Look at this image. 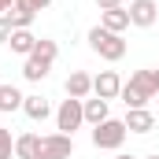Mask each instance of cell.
Listing matches in <instances>:
<instances>
[{
    "instance_id": "1",
    "label": "cell",
    "mask_w": 159,
    "mask_h": 159,
    "mask_svg": "<svg viewBox=\"0 0 159 159\" xmlns=\"http://www.w3.org/2000/svg\"><path fill=\"white\" fill-rule=\"evenodd\" d=\"M56 56H59V44H56V41H48V37H41L37 48H34V56H26V63H22V78H26V81L48 78V70H52Z\"/></svg>"
},
{
    "instance_id": "2",
    "label": "cell",
    "mask_w": 159,
    "mask_h": 159,
    "mask_svg": "<svg viewBox=\"0 0 159 159\" xmlns=\"http://www.w3.org/2000/svg\"><path fill=\"white\" fill-rule=\"evenodd\" d=\"M89 48H93L100 59H107V63H119L122 56H126L122 34H111V30H104V26H93V30H89Z\"/></svg>"
},
{
    "instance_id": "3",
    "label": "cell",
    "mask_w": 159,
    "mask_h": 159,
    "mask_svg": "<svg viewBox=\"0 0 159 159\" xmlns=\"http://www.w3.org/2000/svg\"><path fill=\"white\" fill-rule=\"evenodd\" d=\"M126 122L122 119H104L100 126H93V144L96 148H104V152H119L122 141H126Z\"/></svg>"
},
{
    "instance_id": "4",
    "label": "cell",
    "mask_w": 159,
    "mask_h": 159,
    "mask_svg": "<svg viewBox=\"0 0 159 159\" xmlns=\"http://www.w3.org/2000/svg\"><path fill=\"white\" fill-rule=\"evenodd\" d=\"M81 122H85V111H81V100H74V96H67V100L59 104V111H56V129H59V133H70V137H74V129H78Z\"/></svg>"
},
{
    "instance_id": "5",
    "label": "cell",
    "mask_w": 159,
    "mask_h": 159,
    "mask_svg": "<svg viewBox=\"0 0 159 159\" xmlns=\"http://www.w3.org/2000/svg\"><path fill=\"white\" fill-rule=\"evenodd\" d=\"M74 156V137L70 133H48L41 137V156L37 159H70Z\"/></svg>"
},
{
    "instance_id": "6",
    "label": "cell",
    "mask_w": 159,
    "mask_h": 159,
    "mask_svg": "<svg viewBox=\"0 0 159 159\" xmlns=\"http://www.w3.org/2000/svg\"><path fill=\"white\" fill-rule=\"evenodd\" d=\"M129 26H141V30H148V26H156L159 19V4L156 0H129Z\"/></svg>"
},
{
    "instance_id": "7",
    "label": "cell",
    "mask_w": 159,
    "mask_h": 159,
    "mask_svg": "<svg viewBox=\"0 0 159 159\" xmlns=\"http://www.w3.org/2000/svg\"><path fill=\"white\" fill-rule=\"evenodd\" d=\"M122 93V78L115 70H100L96 78H93V96H100V100H119Z\"/></svg>"
},
{
    "instance_id": "8",
    "label": "cell",
    "mask_w": 159,
    "mask_h": 159,
    "mask_svg": "<svg viewBox=\"0 0 159 159\" xmlns=\"http://www.w3.org/2000/svg\"><path fill=\"white\" fill-rule=\"evenodd\" d=\"M122 122H126L129 133H152V129H156V115H152L148 107H129Z\"/></svg>"
},
{
    "instance_id": "9",
    "label": "cell",
    "mask_w": 159,
    "mask_h": 159,
    "mask_svg": "<svg viewBox=\"0 0 159 159\" xmlns=\"http://www.w3.org/2000/svg\"><path fill=\"white\" fill-rule=\"evenodd\" d=\"M67 96H74V100H89V93H93V74H85V70H70V78H67Z\"/></svg>"
},
{
    "instance_id": "10",
    "label": "cell",
    "mask_w": 159,
    "mask_h": 159,
    "mask_svg": "<svg viewBox=\"0 0 159 159\" xmlns=\"http://www.w3.org/2000/svg\"><path fill=\"white\" fill-rule=\"evenodd\" d=\"M100 26H104V30H111V34H122V30H129V11H126V7L100 11Z\"/></svg>"
},
{
    "instance_id": "11",
    "label": "cell",
    "mask_w": 159,
    "mask_h": 159,
    "mask_svg": "<svg viewBox=\"0 0 159 159\" xmlns=\"http://www.w3.org/2000/svg\"><path fill=\"white\" fill-rule=\"evenodd\" d=\"M41 156V137L37 133H19L15 137V159H37Z\"/></svg>"
},
{
    "instance_id": "12",
    "label": "cell",
    "mask_w": 159,
    "mask_h": 159,
    "mask_svg": "<svg viewBox=\"0 0 159 159\" xmlns=\"http://www.w3.org/2000/svg\"><path fill=\"white\" fill-rule=\"evenodd\" d=\"M22 111H26L34 122H44L48 115H52V104H48L41 93H34V96H26V100H22Z\"/></svg>"
},
{
    "instance_id": "13",
    "label": "cell",
    "mask_w": 159,
    "mask_h": 159,
    "mask_svg": "<svg viewBox=\"0 0 159 159\" xmlns=\"http://www.w3.org/2000/svg\"><path fill=\"white\" fill-rule=\"evenodd\" d=\"M4 19H7V22H11V30H30V26H34V19H37V15H34V11H30V7H22V4H11V7H7V11H4Z\"/></svg>"
},
{
    "instance_id": "14",
    "label": "cell",
    "mask_w": 159,
    "mask_h": 159,
    "mask_svg": "<svg viewBox=\"0 0 159 159\" xmlns=\"http://www.w3.org/2000/svg\"><path fill=\"white\" fill-rule=\"evenodd\" d=\"M81 111H85V122H89V126H100L104 119H111V115H107V100H100V96L81 100Z\"/></svg>"
},
{
    "instance_id": "15",
    "label": "cell",
    "mask_w": 159,
    "mask_h": 159,
    "mask_svg": "<svg viewBox=\"0 0 159 159\" xmlns=\"http://www.w3.org/2000/svg\"><path fill=\"white\" fill-rule=\"evenodd\" d=\"M37 41L41 37H34L30 30H11V52H19V56H34V48H37Z\"/></svg>"
},
{
    "instance_id": "16",
    "label": "cell",
    "mask_w": 159,
    "mask_h": 159,
    "mask_svg": "<svg viewBox=\"0 0 159 159\" xmlns=\"http://www.w3.org/2000/svg\"><path fill=\"white\" fill-rule=\"evenodd\" d=\"M119 100L126 104V111H129V107H148V100H152V96H148V93H141L137 85L122 81V93H119Z\"/></svg>"
},
{
    "instance_id": "17",
    "label": "cell",
    "mask_w": 159,
    "mask_h": 159,
    "mask_svg": "<svg viewBox=\"0 0 159 159\" xmlns=\"http://www.w3.org/2000/svg\"><path fill=\"white\" fill-rule=\"evenodd\" d=\"M22 93L15 89V85H0V115H7V111H19L22 107Z\"/></svg>"
},
{
    "instance_id": "18",
    "label": "cell",
    "mask_w": 159,
    "mask_h": 159,
    "mask_svg": "<svg viewBox=\"0 0 159 159\" xmlns=\"http://www.w3.org/2000/svg\"><path fill=\"white\" fill-rule=\"evenodd\" d=\"M129 85H137L141 93H148V96L156 100V89H152V74H148V70H133V74H129Z\"/></svg>"
},
{
    "instance_id": "19",
    "label": "cell",
    "mask_w": 159,
    "mask_h": 159,
    "mask_svg": "<svg viewBox=\"0 0 159 159\" xmlns=\"http://www.w3.org/2000/svg\"><path fill=\"white\" fill-rule=\"evenodd\" d=\"M11 156H15V137H11V129L0 126V159H11Z\"/></svg>"
},
{
    "instance_id": "20",
    "label": "cell",
    "mask_w": 159,
    "mask_h": 159,
    "mask_svg": "<svg viewBox=\"0 0 159 159\" xmlns=\"http://www.w3.org/2000/svg\"><path fill=\"white\" fill-rule=\"evenodd\" d=\"M15 4H22V7H30V11L37 15V11H44V7L52 4V0H15Z\"/></svg>"
},
{
    "instance_id": "21",
    "label": "cell",
    "mask_w": 159,
    "mask_h": 159,
    "mask_svg": "<svg viewBox=\"0 0 159 159\" xmlns=\"http://www.w3.org/2000/svg\"><path fill=\"white\" fill-rule=\"evenodd\" d=\"M7 41H11V22L0 15V44H7Z\"/></svg>"
},
{
    "instance_id": "22",
    "label": "cell",
    "mask_w": 159,
    "mask_h": 159,
    "mask_svg": "<svg viewBox=\"0 0 159 159\" xmlns=\"http://www.w3.org/2000/svg\"><path fill=\"white\" fill-rule=\"evenodd\" d=\"M100 11H111V7H122V0H96Z\"/></svg>"
},
{
    "instance_id": "23",
    "label": "cell",
    "mask_w": 159,
    "mask_h": 159,
    "mask_svg": "<svg viewBox=\"0 0 159 159\" xmlns=\"http://www.w3.org/2000/svg\"><path fill=\"white\" fill-rule=\"evenodd\" d=\"M148 74H152V89H156V93H159V67H152Z\"/></svg>"
},
{
    "instance_id": "24",
    "label": "cell",
    "mask_w": 159,
    "mask_h": 159,
    "mask_svg": "<svg viewBox=\"0 0 159 159\" xmlns=\"http://www.w3.org/2000/svg\"><path fill=\"white\" fill-rule=\"evenodd\" d=\"M11 4H15V0H0V7H4V11H7V7H11Z\"/></svg>"
},
{
    "instance_id": "25",
    "label": "cell",
    "mask_w": 159,
    "mask_h": 159,
    "mask_svg": "<svg viewBox=\"0 0 159 159\" xmlns=\"http://www.w3.org/2000/svg\"><path fill=\"white\" fill-rule=\"evenodd\" d=\"M144 159H159V152H156V156H144Z\"/></svg>"
},
{
    "instance_id": "26",
    "label": "cell",
    "mask_w": 159,
    "mask_h": 159,
    "mask_svg": "<svg viewBox=\"0 0 159 159\" xmlns=\"http://www.w3.org/2000/svg\"><path fill=\"white\" fill-rule=\"evenodd\" d=\"M115 159H133V156H115Z\"/></svg>"
},
{
    "instance_id": "27",
    "label": "cell",
    "mask_w": 159,
    "mask_h": 159,
    "mask_svg": "<svg viewBox=\"0 0 159 159\" xmlns=\"http://www.w3.org/2000/svg\"><path fill=\"white\" fill-rule=\"evenodd\" d=\"M0 15H4V7H0Z\"/></svg>"
}]
</instances>
